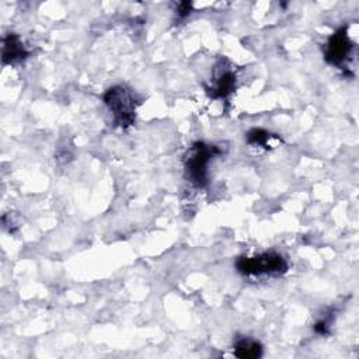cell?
Masks as SVG:
<instances>
[{
	"label": "cell",
	"instance_id": "obj_6",
	"mask_svg": "<svg viewBox=\"0 0 359 359\" xmlns=\"http://www.w3.org/2000/svg\"><path fill=\"white\" fill-rule=\"evenodd\" d=\"M28 56L20 36L17 34H8L3 39V63H15Z\"/></svg>",
	"mask_w": 359,
	"mask_h": 359
},
{
	"label": "cell",
	"instance_id": "obj_4",
	"mask_svg": "<svg viewBox=\"0 0 359 359\" xmlns=\"http://www.w3.org/2000/svg\"><path fill=\"white\" fill-rule=\"evenodd\" d=\"M355 43L348 35V27L344 25L334 31L324 46V59L332 66H341L352 53Z\"/></svg>",
	"mask_w": 359,
	"mask_h": 359
},
{
	"label": "cell",
	"instance_id": "obj_10",
	"mask_svg": "<svg viewBox=\"0 0 359 359\" xmlns=\"http://www.w3.org/2000/svg\"><path fill=\"white\" fill-rule=\"evenodd\" d=\"M177 15L180 17V18H185V17H188L189 14H191V11H192V3H189V1H182V3H180L178 4V7H177Z\"/></svg>",
	"mask_w": 359,
	"mask_h": 359
},
{
	"label": "cell",
	"instance_id": "obj_5",
	"mask_svg": "<svg viewBox=\"0 0 359 359\" xmlns=\"http://www.w3.org/2000/svg\"><path fill=\"white\" fill-rule=\"evenodd\" d=\"M236 90V74L229 66L227 60L220 59L216 65L212 76V84L206 87V91L213 98L226 100Z\"/></svg>",
	"mask_w": 359,
	"mask_h": 359
},
{
	"label": "cell",
	"instance_id": "obj_3",
	"mask_svg": "<svg viewBox=\"0 0 359 359\" xmlns=\"http://www.w3.org/2000/svg\"><path fill=\"white\" fill-rule=\"evenodd\" d=\"M236 268L243 275L278 276L287 271L286 259L278 252H262L254 257H240Z\"/></svg>",
	"mask_w": 359,
	"mask_h": 359
},
{
	"label": "cell",
	"instance_id": "obj_1",
	"mask_svg": "<svg viewBox=\"0 0 359 359\" xmlns=\"http://www.w3.org/2000/svg\"><path fill=\"white\" fill-rule=\"evenodd\" d=\"M104 102L114 115L115 123L121 128H128L135 122L137 102L135 94L129 88L123 86L108 88L104 94Z\"/></svg>",
	"mask_w": 359,
	"mask_h": 359
},
{
	"label": "cell",
	"instance_id": "obj_7",
	"mask_svg": "<svg viewBox=\"0 0 359 359\" xmlns=\"http://www.w3.org/2000/svg\"><path fill=\"white\" fill-rule=\"evenodd\" d=\"M234 355L243 359H257L262 355V345L251 338H240L234 345Z\"/></svg>",
	"mask_w": 359,
	"mask_h": 359
},
{
	"label": "cell",
	"instance_id": "obj_8",
	"mask_svg": "<svg viewBox=\"0 0 359 359\" xmlns=\"http://www.w3.org/2000/svg\"><path fill=\"white\" fill-rule=\"evenodd\" d=\"M271 139H276L275 135L269 133L268 130H264V129H251L248 133H247V142L250 144H254V146H262V147H269L271 146Z\"/></svg>",
	"mask_w": 359,
	"mask_h": 359
},
{
	"label": "cell",
	"instance_id": "obj_9",
	"mask_svg": "<svg viewBox=\"0 0 359 359\" xmlns=\"http://www.w3.org/2000/svg\"><path fill=\"white\" fill-rule=\"evenodd\" d=\"M330 323L331 320L330 318H321L318 320L316 324H314V331L320 335H327L328 331H330Z\"/></svg>",
	"mask_w": 359,
	"mask_h": 359
},
{
	"label": "cell",
	"instance_id": "obj_2",
	"mask_svg": "<svg viewBox=\"0 0 359 359\" xmlns=\"http://www.w3.org/2000/svg\"><path fill=\"white\" fill-rule=\"evenodd\" d=\"M220 150L216 146H209L203 142H196L191 146L185 156V172L189 182L198 188H203L208 182V164Z\"/></svg>",
	"mask_w": 359,
	"mask_h": 359
}]
</instances>
